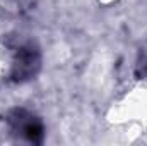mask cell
<instances>
[{"mask_svg":"<svg viewBox=\"0 0 147 146\" xmlns=\"http://www.w3.org/2000/svg\"><path fill=\"white\" fill-rule=\"evenodd\" d=\"M7 120H9L10 127L17 134H21V138H24L26 141L36 143V145H39L43 141V136H45L43 124L31 112H28L24 108H14L9 113Z\"/></svg>","mask_w":147,"mask_h":146,"instance_id":"6da1fadb","label":"cell"},{"mask_svg":"<svg viewBox=\"0 0 147 146\" xmlns=\"http://www.w3.org/2000/svg\"><path fill=\"white\" fill-rule=\"evenodd\" d=\"M39 50L33 43H26L22 46H19L16 57H14V64H12V72L10 77L14 81H26L31 79L39 69Z\"/></svg>","mask_w":147,"mask_h":146,"instance_id":"7a4b0ae2","label":"cell"},{"mask_svg":"<svg viewBox=\"0 0 147 146\" xmlns=\"http://www.w3.org/2000/svg\"><path fill=\"white\" fill-rule=\"evenodd\" d=\"M144 69H146V76H147V62H146V67H144Z\"/></svg>","mask_w":147,"mask_h":146,"instance_id":"3957f363","label":"cell"}]
</instances>
